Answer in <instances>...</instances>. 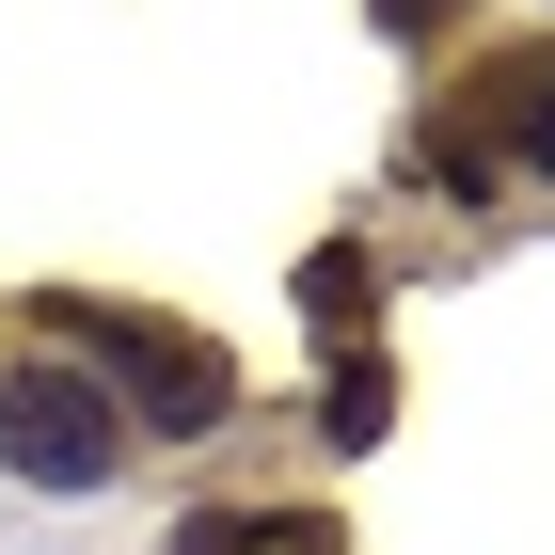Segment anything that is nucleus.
Segmentation results:
<instances>
[{"label": "nucleus", "mask_w": 555, "mask_h": 555, "mask_svg": "<svg viewBox=\"0 0 555 555\" xmlns=\"http://www.w3.org/2000/svg\"><path fill=\"white\" fill-rule=\"evenodd\" d=\"M64 349H80V365H112V397H128L143 444H207V428L238 413V365H222L207 334L128 318V301H64Z\"/></svg>", "instance_id": "f257e3e1"}, {"label": "nucleus", "mask_w": 555, "mask_h": 555, "mask_svg": "<svg viewBox=\"0 0 555 555\" xmlns=\"http://www.w3.org/2000/svg\"><path fill=\"white\" fill-rule=\"evenodd\" d=\"M128 397L95 382V365H0V476H33V492H95V476H128Z\"/></svg>", "instance_id": "f03ea898"}, {"label": "nucleus", "mask_w": 555, "mask_h": 555, "mask_svg": "<svg viewBox=\"0 0 555 555\" xmlns=\"http://www.w3.org/2000/svg\"><path fill=\"white\" fill-rule=\"evenodd\" d=\"M540 80H555V64H492L476 95H444V112H428V175H444V191H492V175L524 159V112H540Z\"/></svg>", "instance_id": "7ed1b4c3"}, {"label": "nucleus", "mask_w": 555, "mask_h": 555, "mask_svg": "<svg viewBox=\"0 0 555 555\" xmlns=\"http://www.w3.org/2000/svg\"><path fill=\"white\" fill-rule=\"evenodd\" d=\"M175 555H349V540H334V508H191Z\"/></svg>", "instance_id": "20e7f679"}, {"label": "nucleus", "mask_w": 555, "mask_h": 555, "mask_svg": "<svg viewBox=\"0 0 555 555\" xmlns=\"http://www.w3.org/2000/svg\"><path fill=\"white\" fill-rule=\"evenodd\" d=\"M382 428H397V382H382V365H349V382H334V444H382Z\"/></svg>", "instance_id": "39448f33"}, {"label": "nucleus", "mask_w": 555, "mask_h": 555, "mask_svg": "<svg viewBox=\"0 0 555 555\" xmlns=\"http://www.w3.org/2000/svg\"><path fill=\"white\" fill-rule=\"evenodd\" d=\"M524 175H555V80H540V112H524Z\"/></svg>", "instance_id": "423d86ee"}, {"label": "nucleus", "mask_w": 555, "mask_h": 555, "mask_svg": "<svg viewBox=\"0 0 555 555\" xmlns=\"http://www.w3.org/2000/svg\"><path fill=\"white\" fill-rule=\"evenodd\" d=\"M444 16H461V0H382V33H444Z\"/></svg>", "instance_id": "0eeeda50"}]
</instances>
